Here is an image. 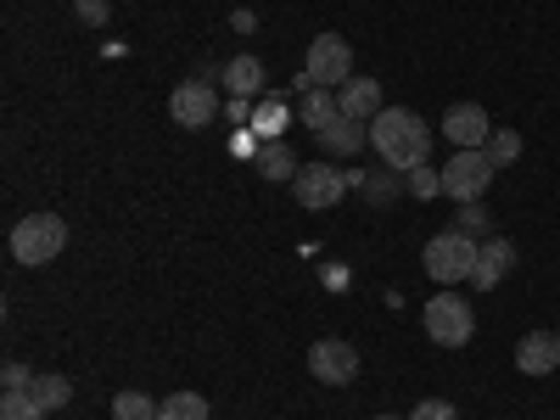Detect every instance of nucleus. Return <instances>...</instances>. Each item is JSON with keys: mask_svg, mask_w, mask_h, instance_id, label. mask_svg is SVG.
<instances>
[{"mask_svg": "<svg viewBox=\"0 0 560 420\" xmlns=\"http://www.w3.org/2000/svg\"><path fill=\"white\" fill-rule=\"evenodd\" d=\"M247 129L264 135V140H280V129H287V102H280V96H264V113H258Z\"/></svg>", "mask_w": 560, "mask_h": 420, "instance_id": "obj_22", "label": "nucleus"}, {"mask_svg": "<svg viewBox=\"0 0 560 420\" xmlns=\"http://www.w3.org/2000/svg\"><path fill=\"white\" fill-rule=\"evenodd\" d=\"M398 191H404V185H398V168H382L376 179H364V197H370V208H387Z\"/></svg>", "mask_w": 560, "mask_h": 420, "instance_id": "obj_25", "label": "nucleus"}, {"mask_svg": "<svg viewBox=\"0 0 560 420\" xmlns=\"http://www.w3.org/2000/svg\"><path fill=\"white\" fill-rule=\"evenodd\" d=\"M308 376L325 382V387H348V382L359 376V348L342 342V337L314 342V348H308Z\"/></svg>", "mask_w": 560, "mask_h": 420, "instance_id": "obj_8", "label": "nucleus"}, {"mask_svg": "<svg viewBox=\"0 0 560 420\" xmlns=\"http://www.w3.org/2000/svg\"><path fill=\"white\" fill-rule=\"evenodd\" d=\"M409 197H420V202H432L438 191H443V168H432V163H420V168H409Z\"/></svg>", "mask_w": 560, "mask_h": 420, "instance_id": "obj_24", "label": "nucleus"}, {"mask_svg": "<svg viewBox=\"0 0 560 420\" xmlns=\"http://www.w3.org/2000/svg\"><path fill=\"white\" fill-rule=\"evenodd\" d=\"M224 84H230V96H264V62L258 57H236V62H224V73H219Z\"/></svg>", "mask_w": 560, "mask_h": 420, "instance_id": "obj_16", "label": "nucleus"}, {"mask_svg": "<svg viewBox=\"0 0 560 420\" xmlns=\"http://www.w3.org/2000/svg\"><path fill=\"white\" fill-rule=\"evenodd\" d=\"M319 147L325 152H337V158H353V152H364L370 147V124H359V118H337V124H325L319 129Z\"/></svg>", "mask_w": 560, "mask_h": 420, "instance_id": "obj_14", "label": "nucleus"}, {"mask_svg": "<svg viewBox=\"0 0 560 420\" xmlns=\"http://www.w3.org/2000/svg\"><path fill=\"white\" fill-rule=\"evenodd\" d=\"M168 113H174V124L179 129H208L224 107H219V96H213V84H202V79H185L174 96H168Z\"/></svg>", "mask_w": 560, "mask_h": 420, "instance_id": "obj_9", "label": "nucleus"}, {"mask_svg": "<svg viewBox=\"0 0 560 420\" xmlns=\"http://www.w3.org/2000/svg\"><path fill=\"white\" fill-rule=\"evenodd\" d=\"M113 420H158V404L147 393H118L113 398Z\"/></svg>", "mask_w": 560, "mask_h": 420, "instance_id": "obj_23", "label": "nucleus"}, {"mask_svg": "<svg viewBox=\"0 0 560 420\" xmlns=\"http://www.w3.org/2000/svg\"><path fill=\"white\" fill-rule=\"evenodd\" d=\"M477 242L471 236H459V230H443V236L427 242V253H420V264H427V275L438 280V287H459V280H471L477 269Z\"/></svg>", "mask_w": 560, "mask_h": 420, "instance_id": "obj_3", "label": "nucleus"}, {"mask_svg": "<svg viewBox=\"0 0 560 420\" xmlns=\"http://www.w3.org/2000/svg\"><path fill=\"white\" fill-rule=\"evenodd\" d=\"M493 163H488V152H454L448 163H443V197H454V202H482L488 197V185H493Z\"/></svg>", "mask_w": 560, "mask_h": 420, "instance_id": "obj_6", "label": "nucleus"}, {"mask_svg": "<svg viewBox=\"0 0 560 420\" xmlns=\"http://www.w3.org/2000/svg\"><path fill=\"white\" fill-rule=\"evenodd\" d=\"M376 420H398V415H376Z\"/></svg>", "mask_w": 560, "mask_h": 420, "instance_id": "obj_31", "label": "nucleus"}, {"mask_svg": "<svg viewBox=\"0 0 560 420\" xmlns=\"http://www.w3.org/2000/svg\"><path fill=\"white\" fill-rule=\"evenodd\" d=\"M342 118V102H337V90H319V84H308L303 90V124L319 135L325 124H337Z\"/></svg>", "mask_w": 560, "mask_h": 420, "instance_id": "obj_17", "label": "nucleus"}, {"mask_svg": "<svg viewBox=\"0 0 560 420\" xmlns=\"http://www.w3.org/2000/svg\"><path fill=\"white\" fill-rule=\"evenodd\" d=\"M427 337L438 342V348H465L477 337V308L465 303L459 292H438L432 303H427Z\"/></svg>", "mask_w": 560, "mask_h": 420, "instance_id": "obj_4", "label": "nucleus"}, {"mask_svg": "<svg viewBox=\"0 0 560 420\" xmlns=\"http://www.w3.org/2000/svg\"><path fill=\"white\" fill-rule=\"evenodd\" d=\"M337 102H342V113H348V118H359V124H364V118H376V113H382V84L353 73V79L337 90Z\"/></svg>", "mask_w": 560, "mask_h": 420, "instance_id": "obj_15", "label": "nucleus"}, {"mask_svg": "<svg viewBox=\"0 0 560 420\" xmlns=\"http://www.w3.org/2000/svg\"><path fill=\"white\" fill-rule=\"evenodd\" d=\"M292 191H298V202L308 213H325V208H337L348 197V174L331 168V163H303L298 179H292Z\"/></svg>", "mask_w": 560, "mask_h": 420, "instance_id": "obj_7", "label": "nucleus"}, {"mask_svg": "<svg viewBox=\"0 0 560 420\" xmlns=\"http://www.w3.org/2000/svg\"><path fill=\"white\" fill-rule=\"evenodd\" d=\"M62 247H68V224L57 213H28L12 224V258L28 269H45L51 258H62Z\"/></svg>", "mask_w": 560, "mask_h": 420, "instance_id": "obj_2", "label": "nucleus"}, {"mask_svg": "<svg viewBox=\"0 0 560 420\" xmlns=\"http://www.w3.org/2000/svg\"><path fill=\"white\" fill-rule=\"evenodd\" d=\"M34 404L51 415V409H68L73 404V387H68V376H34Z\"/></svg>", "mask_w": 560, "mask_h": 420, "instance_id": "obj_19", "label": "nucleus"}, {"mask_svg": "<svg viewBox=\"0 0 560 420\" xmlns=\"http://www.w3.org/2000/svg\"><path fill=\"white\" fill-rule=\"evenodd\" d=\"M0 420H45V409L34 404V393H7L0 398Z\"/></svg>", "mask_w": 560, "mask_h": 420, "instance_id": "obj_26", "label": "nucleus"}, {"mask_svg": "<svg viewBox=\"0 0 560 420\" xmlns=\"http://www.w3.org/2000/svg\"><path fill=\"white\" fill-rule=\"evenodd\" d=\"M158 420H213L202 393H168V404H158Z\"/></svg>", "mask_w": 560, "mask_h": 420, "instance_id": "obj_18", "label": "nucleus"}, {"mask_svg": "<svg viewBox=\"0 0 560 420\" xmlns=\"http://www.w3.org/2000/svg\"><path fill=\"white\" fill-rule=\"evenodd\" d=\"M454 230H459V236H488V230H493V213L482 208V202H459V213H454Z\"/></svg>", "mask_w": 560, "mask_h": 420, "instance_id": "obj_21", "label": "nucleus"}, {"mask_svg": "<svg viewBox=\"0 0 560 420\" xmlns=\"http://www.w3.org/2000/svg\"><path fill=\"white\" fill-rule=\"evenodd\" d=\"M224 118H230V124H253V107H247V96H230V102H224Z\"/></svg>", "mask_w": 560, "mask_h": 420, "instance_id": "obj_30", "label": "nucleus"}, {"mask_svg": "<svg viewBox=\"0 0 560 420\" xmlns=\"http://www.w3.org/2000/svg\"><path fill=\"white\" fill-rule=\"evenodd\" d=\"M443 135L454 140L459 152H482L488 135H493V118H488L477 102H454V107L443 113Z\"/></svg>", "mask_w": 560, "mask_h": 420, "instance_id": "obj_10", "label": "nucleus"}, {"mask_svg": "<svg viewBox=\"0 0 560 420\" xmlns=\"http://www.w3.org/2000/svg\"><path fill=\"white\" fill-rule=\"evenodd\" d=\"M73 12H79L90 28H102V23H107V0H73Z\"/></svg>", "mask_w": 560, "mask_h": 420, "instance_id": "obj_29", "label": "nucleus"}, {"mask_svg": "<svg viewBox=\"0 0 560 420\" xmlns=\"http://www.w3.org/2000/svg\"><path fill=\"white\" fill-rule=\"evenodd\" d=\"M516 370L522 376H555L560 370V331H527L516 342Z\"/></svg>", "mask_w": 560, "mask_h": 420, "instance_id": "obj_11", "label": "nucleus"}, {"mask_svg": "<svg viewBox=\"0 0 560 420\" xmlns=\"http://www.w3.org/2000/svg\"><path fill=\"white\" fill-rule=\"evenodd\" d=\"M370 147L382 152L387 168L409 174V168H420L432 158V124L420 113H409V107H382L376 118H370Z\"/></svg>", "mask_w": 560, "mask_h": 420, "instance_id": "obj_1", "label": "nucleus"}, {"mask_svg": "<svg viewBox=\"0 0 560 420\" xmlns=\"http://www.w3.org/2000/svg\"><path fill=\"white\" fill-rule=\"evenodd\" d=\"M510 269H516V242H504V236H488V242H482V253H477V269H471V280H477L482 292H493L499 280L510 275Z\"/></svg>", "mask_w": 560, "mask_h": 420, "instance_id": "obj_12", "label": "nucleus"}, {"mask_svg": "<svg viewBox=\"0 0 560 420\" xmlns=\"http://www.w3.org/2000/svg\"><path fill=\"white\" fill-rule=\"evenodd\" d=\"M303 79L319 84V90H342L353 79V51L342 34H314L308 57H303Z\"/></svg>", "mask_w": 560, "mask_h": 420, "instance_id": "obj_5", "label": "nucleus"}, {"mask_svg": "<svg viewBox=\"0 0 560 420\" xmlns=\"http://www.w3.org/2000/svg\"><path fill=\"white\" fill-rule=\"evenodd\" d=\"M482 152H488V163H493V168H510V163L522 158V135H516V129H493Z\"/></svg>", "mask_w": 560, "mask_h": 420, "instance_id": "obj_20", "label": "nucleus"}, {"mask_svg": "<svg viewBox=\"0 0 560 420\" xmlns=\"http://www.w3.org/2000/svg\"><path fill=\"white\" fill-rule=\"evenodd\" d=\"M253 168H258V179H275V185H292L298 179V152L287 147V140H264V147L253 152Z\"/></svg>", "mask_w": 560, "mask_h": 420, "instance_id": "obj_13", "label": "nucleus"}, {"mask_svg": "<svg viewBox=\"0 0 560 420\" xmlns=\"http://www.w3.org/2000/svg\"><path fill=\"white\" fill-rule=\"evenodd\" d=\"M0 382H7V393H34V376H28V370L12 359L7 370H0Z\"/></svg>", "mask_w": 560, "mask_h": 420, "instance_id": "obj_28", "label": "nucleus"}, {"mask_svg": "<svg viewBox=\"0 0 560 420\" xmlns=\"http://www.w3.org/2000/svg\"><path fill=\"white\" fill-rule=\"evenodd\" d=\"M409 420H459V409H454L448 398H427V404L409 409Z\"/></svg>", "mask_w": 560, "mask_h": 420, "instance_id": "obj_27", "label": "nucleus"}]
</instances>
